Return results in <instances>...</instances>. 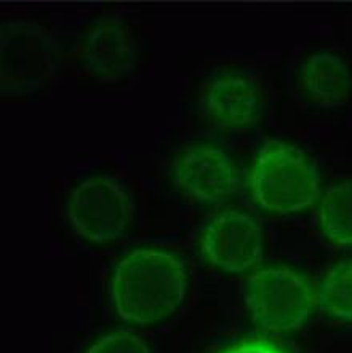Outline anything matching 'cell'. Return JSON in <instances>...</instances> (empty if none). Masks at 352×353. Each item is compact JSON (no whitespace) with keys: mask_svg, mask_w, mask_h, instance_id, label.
Here are the masks:
<instances>
[{"mask_svg":"<svg viewBox=\"0 0 352 353\" xmlns=\"http://www.w3.org/2000/svg\"><path fill=\"white\" fill-rule=\"evenodd\" d=\"M319 225L331 243L352 245V178L330 185L322 195Z\"/></svg>","mask_w":352,"mask_h":353,"instance_id":"8fae6325","label":"cell"},{"mask_svg":"<svg viewBox=\"0 0 352 353\" xmlns=\"http://www.w3.org/2000/svg\"><path fill=\"white\" fill-rule=\"evenodd\" d=\"M85 353H150V349L133 332L113 331L93 342Z\"/></svg>","mask_w":352,"mask_h":353,"instance_id":"4fadbf2b","label":"cell"},{"mask_svg":"<svg viewBox=\"0 0 352 353\" xmlns=\"http://www.w3.org/2000/svg\"><path fill=\"white\" fill-rule=\"evenodd\" d=\"M68 218L82 239L92 243H109L120 239L132 223V195L117 179L90 176L70 190Z\"/></svg>","mask_w":352,"mask_h":353,"instance_id":"277c9868","label":"cell"},{"mask_svg":"<svg viewBox=\"0 0 352 353\" xmlns=\"http://www.w3.org/2000/svg\"><path fill=\"white\" fill-rule=\"evenodd\" d=\"M244 301L256 325L275 332L298 330L313 309L309 283L286 267L255 272L245 283Z\"/></svg>","mask_w":352,"mask_h":353,"instance_id":"5b68a950","label":"cell"},{"mask_svg":"<svg viewBox=\"0 0 352 353\" xmlns=\"http://www.w3.org/2000/svg\"><path fill=\"white\" fill-rule=\"evenodd\" d=\"M137 58V32L132 24L119 17L93 23L75 50L79 74L95 82H117L127 77Z\"/></svg>","mask_w":352,"mask_h":353,"instance_id":"8992f818","label":"cell"},{"mask_svg":"<svg viewBox=\"0 0 352 353\" xmlns=\"http://www.w3.org/2000/svg\"><path fill=\"white\" fill-rule=\"evenodd\" d=\"M176 181L195 200L218 205L228 200L237 188L234 160L216 145L186 149L175 165Z\"/></svg>","mask_w":352,"mask_h":353,"instance_id":"9c48e42d","label":"cell"},{"mask_svg":"<svg viewBox=\"0 0 352 353\" xmlns=\"http://www.w3.org/2000/svg\"><path fill=\"white\" fill-rule=\"evenodd\" d=\"M188 292V272L178 256L164 250L139 248L119 262L110 297L120 319L153 325L173 315Z\"/></svg>","mask_w":352,"mask_h":353,"instance_id":"6da1fadb","label":"cell"},{"mask_svg":"<svg viewBox=\"0 0 352 353\" xmlns=\"http://www.w3.org/2000/svg\"><path fill=\"white\" fill-rule=\"evenodd\" d=\"M320 307L336 320L352 321V261L333 267L325 276Z\"/></svg>","mask_w":352,"mask_h":353,"instance_id":"7c38bea8","label":"cell"},{"mask_svg":"<svg viewBox=\"0 0 352 353\" xmlns=\"http://www.w3.org/2000/svg\"><path fill=\"white\" fill-rule=\"evenodd\" d=\"M202 251L211 264L229 274H242L263 256V234L253 216L224 211L202 234Z\"/></svg>","mask_w":352,"mask_h":353,"instance_id":"52a82bcc","label":"cell"},{"mask_svg":"<svg viewBox=\"0 0 352 353\" xmlns=\"http://www.w3.org/2000/svg\"><path fill=\"white\" fill-rule=\"evenodd\" d=\"M53 47L48 34L31 19H8L0 34L2 98H26L50 82Z\"/></svg>","mask_w":352,"mask_h":353,"instance_id":"3957f363","label":"cell"},{"mask_svg":"<svg viewBox=\"0 0 352 353\" xmlns=\"http://www.w3.org/2000/svg\"><path fill=\"white\" fill-rule=\"evenodd\" d=\"M263 92L258 79L240 70L216 74L200 90L204 117L221 128H246L258 117Z\"/></svg>","mask_w":352,"mask_h":353,"instance_id":"ba28073f","label":"cell"},{"mask_svg":"<svg viewBox=\"0 0 352 353\" xmlns=\"http://www.w3.org/2000/svg\"><path fill=\"white\" fill-rule=\"evenodd\" d=\"M300 88L317 108H340L352 98L351 65L341 54L329 50L311 53L301 64Z\"/></svg>","mask_w":352,"mask_h":353,"instance_id":"30bf717a","label":"cell"},{"mask_svg":"<svg viewBox=\"0 0 352 353\" xmlns=\"http://www.w3.org/2000/svg\"><path fill=\"white\" fill-rule=\"evenodd\" d=\"M251 189L264 210L289 216L306 210L319 199L320 181L303 150L274 143L255 160Z\"/></svg>","mask_w":352,"mask_h":353,"instance_id":"7a4b0ae2","label":"cell"},{"mask_svg":"<svg viewBox=\"0 0 352 353\" xmlns=\"http://www.w3.org/2000/svg\"><path fill=\"white\" fill-rule=\"evenodd\" d=\"M224 353H282V352L269 344H260V342H255V344L235 345L233 349L226 350Z\"/></svg>","mask_w":352,"mask_h":353,"instance_id":"5bb4252c","label":"cell"}]
</instances>
